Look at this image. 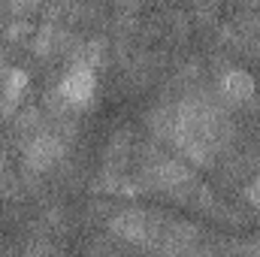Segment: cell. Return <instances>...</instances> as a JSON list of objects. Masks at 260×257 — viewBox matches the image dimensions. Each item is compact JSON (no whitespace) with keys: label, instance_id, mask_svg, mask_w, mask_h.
Segmentation results:
<instances>
[{"label":"cell","instance_id":"6","mask_svg":"<svg viewBox=\"0 0 260 257\" xmlns=\"http://www.w3.org/2000/svg\"><path fill=\"white\" fill-rule=\"evenodd\" d=\"M245 197H248L254 206H260V182H251V185L245 188Z\"/></svg>","mask_w":260,"mask_h":257},{"label":"cell","instance_id":"4","mask_svg":"<svg viewBox=\"0 0 260 257\" xmlns=\"http://www.w3.org/2000/svg\"><path fill=\"white\" fill-rule=\"evenodd\" d=\"M218 94H221L224 103L242 106V103H248L254 97V76L248 70L233 67V70H227V73L218 76Z\"/></svg>","mask_w":260,"mask_h":257},{"label":"cell","instance_id":"2","mask_svg":"<svg viewBox=\"0 0 260 257\" xmlns=\"http://www.w3.org/2000/svg\"><path fill=\"white\" fill-rule=\"evenodd\" d=\"M109 230H112V236L124 239L130 245H154V239L164 233V230H157V224H154L145 212H139V209H124V212H118V215L109 221Z\"/></svg>","mask_w":260,"mask_h":257},{"label":"cell","instance_id":"1","mask_svg":"<svg viewBox=\"0 0 260 257\" xmlns=\"http://www.w3.org/2000/svg\"><path fill=\"white\" fill-rule=\"evenodd\" d=\"M55 94H58L61 106H67V109H85V106L94 100V94H97L94 64H88V61H76V64L61 76Z\"/></svg>","mask_w":260,"mask_h":257},{"label":"cell","instance_id":"3","mask_svg":"<svg viewBox=\"0 0 260 257\" xmlns=\"http://www.w3.org/2000/svg\"><path fill=\"white\" fill-rule=\"evenodd\" d=\"M61 157H64V139L58 133H37V136H30V142L24 148V164L37 173L55 167Z\"/></svg>","mask_w":260,"mask_h":257},{"label":"cell","instance_id":"5","mask_svg":"<svg viewBox=\"0 0 260 257\" xmlns=\"http://www.w3.org/2000/svg\"><path fill=\"white\" fill-rule=\"evenodd\" d=\"M24 91H27V73L18 70V67L6 70L3 73V85H0V109H3V115H15Z\"/></svg>","mask_w":260,"mask_h":257}]
</instances>
